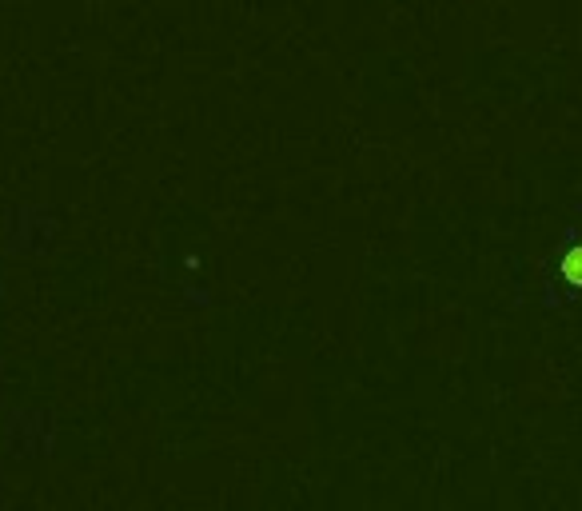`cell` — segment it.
Instances as JSON below:
<instances>
[{
    "label": "cell",
    "instance_id": "obj_1",
    "mask_svg": "<svg viewBox=\"0 0 582 511\" xmlns=\"http://www.w3.org/2000/svg\"><path fill=\"white\" fill-rule=\"evenodd\" d=\"M563 276H567V280H579L582 284V248H575V252L563 260Z\"/></svg>",
    "mask_w": 582,
    "mask_h": 511
}]
</instances>
